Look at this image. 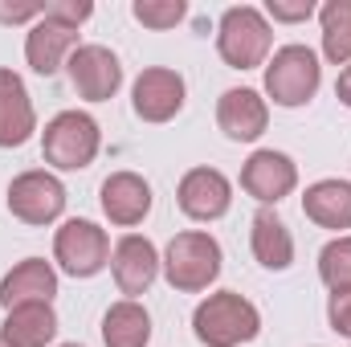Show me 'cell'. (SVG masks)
<instances>
[{"label":"cell","mask_w":351,"mask_h":347,"mask_svg":"<svg viewBox=\"0 0 351 347\" xmlns=\"http://www.w3.org/2000/svg\"><path fill=\"white\" fill-rule=\"evenodd\" d=\"M33 135V102L12 70H0V147H21Z\"/></svg>","instance_id":"obj_17"},{"label":"cell","mask_w":351,"mask_h":347,"mask_svg":"<svg viewBox=\"0 0 351 347\" xmlns=\"http://www.w3.org/2000/svg\"><path fill=\"white\" fill-rule=\"evenodd\" d=\"M58 294V274L45 265L41 258L21 261L12 274H4L0 282V302L4 311H16V307H33V302H49Z\"/></svg>","instance_id":"obj_12"},{"label":"cell","mask_w":351,"mask_h":347,"mask_svg":"<svg viewBox=\"0 0 351 347\" xmlns=\"http://www.w3.org/2000/svg\"><path fill=\"white\" fill-rule=\"evenodd\" d=\"M184 106V78L176 70H143L135 82V115L147 123H168Z\"/></svg>","instance_id":"obj_11"},{"label":"cell","mask_w":351,"mask_h":347,"mask_svg":"<svg viewBox=\"0 0 351 347\" xmlns=\"http://www.w3.org/2000/svg\"><path fill=\"white\" fill-rule=\"evenodd\" d=\"M335 94H339V102H348L351 106V66L339 74V82H335Z\"/></svg>","instance_id":"obj_29"},{"label":"cell","mask_w":351,"mask_h":347,"mask_svg":"<svg viewBox=\"0 0 351 347\" xmlns=\"http://www.w3.org/2000/svg\"><path fill=\"white\" fill-rule=\"evenodd\" d=\"M265 90L278 106H302L319 90V62L306 45H286L265 70Z\"/></svg>","instance_id":"obj_5"},{"label":"cell","mask_w":351,"mask_h":347,"mask_svg":"<svg viewBox=\"0 0 351 347\" xmlns=\"http://www.w3.org/2000/svg\"><path fill=\"white\" fill-rule=\"evenodd\" d=\"M102 339L106 347H147L152 339V319L139 302H114L102 319Z\"/></svg>","instance_id":"obj_20"},{"label":"cell","mask_w":351,"mask_h":347,"mask_svg":"<svg viewBox=\"0 0 351 347\" xmlns=\"http://www.w3.org/2000/svg\"><path fill=\"white\" fill-rule=\"evenodd\" d=\"M265 102L258 98V90H225L217 102V123L229 139H258L265 131Z\"/></svg>","instance_id":"obj_16"},{"label":"cell","mask_w":351,"mask_h":347,"mask_svg":"<svg viewBox=\"0 0 351 347\" xmlns=\"http://www.w3.org/2000/svg\"><path fill=\"white\" fill-rule=\"evenodd\" d=\"M58 331V319L49 311V302H33V307H16L8 311L4 327H0V339L8 347H45Z\"/></svg>","instance_id":"obj_18"},{"label":"cell","mask_w":351,"mask_h":347,"mask_svg":"<svg viewBox=\"0 0 351 347\" xmlns=\"http://www.w3.org/2000/svg\"><path fill=\"white\" fill-rule=\"evenodd\" d=\"M327 315H331V327H335V331L351 335V290H335V294H331Z\"/></svg>","instance_id":"obj_26"},{"label":"cell","mask_w":351,"mask_h":347,"mask_svg":"<svg viewBox=\"0 0 351 347\" xmlns=\"http://www.w3.org/2000/svg\"><path fill=\"white\" fill-rule=\"evenodd\" d=\"M294 164L282 156V152H258V156H250V164L241 168V188L250 192V196H258L262 204H274V200H282L290 188H294Z\"/></svg>","instance_id":"obj_13"},{"label":"cell","mask_w":351,"mask_h":347,"mask_svg":"<svg viewBox=\"0 0 351 347\" xmlns=\"http://www.w3.org/2000/svg\"><path fill=\"white\" fill-rule=\"evenodd\" d=\"M90 12H94L90 0H53V4H45V16H49V21H62V25H70V29H78Z\"/></svg>","instance_id":"obj_25"},{"label":"cell","mask_w":351,"mask_h":347,"mask_svg":"<svg viewBox=\"0 0 351 347\" xmlns=\"http://www.w3.org/2000/svg\"><path fill=\"white\" fill-rule=\"evenodd\" d=\"M66 347H78V344H66Z\"/></svg>","instance_id":"obj_31"},{"label":"cell","mask_w":351,"mask_h":347,"mask_svg":"<svg viewBox=\"0 0 351 347\" xmlns=\"http://www.w3.org/2000/svg\"><path fill=\"white\" fill-rule=\"evenodd\" d=\"M53 254H58V261H62L66 274L90 278V274H98V270L106 265L110 241H106V233H102L98 225H90V221H66V225L58 229Z\"/></svg>","instance_id":"obj_7"},{"label":"cell","mask_w":351,"mask_h":347,"mask_svg":"<svg viewBox=\"0 0 351 347\" xmlns=\"http://www.w3.org/2000/svg\"><path fill=\"white\" fill-rule=\"evenodd\" d=\"M110 265H114V282H119L123 294H143V290L156 282V274H160L156 246H152L147 237H123V241L114 246Z\"/></svg>","instance_id":"obj_14"},{"label":"cell","mask_w":351,"mask_h":347,"mask_svg":"<svg viewBox=\"0 0 351 347\" xmlns=\"http://www.w3.org/2000/svg\"><path fill=\"white\" fill-rule=\"evenodd\" d=\"M0 347H8V344H4V339H0Z\"/></svg>","instance_id":"obj_30"},{"label":"cell","mask_w":351,"mask_h":347,"mask_svg":"<svg viewBox=\"0 0 351 347\" xmlns=\"http://www.w3.org/2000/svg\"><path fill=\"white\" fill-rule=\"evenodd\" d=\"M192 327H196V339L208 347H237V344H250L262 327L254 302H245L241 294L233 290H221L213 294L208 302L196 307L192 315Z\"/></svg>","instance_id":"obj_1"},{"label":"cell","mask_w":351,"mask_h":347,"mask_svg":"<svg viewBox=\"0 0 351 347\" xmlns=\"http://www.w3.org/2000/svg\"><path fill=\"white\" fill-rule=\"evenodd\" d=\"M254 258L262 261L265 270H286L290 258H294V241H290L286 225L274 213L254 217Z\"/></svg>","instance_id":"obj_21"},{"label":"cell","mask_w":351,"mask_h":347,"mask_svg":"<svg viewBox=\"0 0 351 347\" xmlns=\"http://www.w3.org/2000/svg\"><path fill=\"white\" fill-rule=\"evenodd\" d=\"M323 53L331 62H351V0H331L323 8Z\"/></svg>","instance_id":"obj_22"},{"label":"cell","mask_w":351,"mask_h":347,"mask_svg":"<svg viewBox=\"0 0 351 347\" xmlns=\"http://www.w3.org/2000/svg\"><path fill=\"white\" fill-rule=\"evenodd\" d=\"M217 49L233 70H254L262 66L269 53V25L262 21L258 8H229L221 16V33H217Z\"/></svg>","instance_id":"obj_3"},{"label":"cell","mask_w":351,"mask_h":347,"mask_svg":"<svg viewBox=\"0 0 351 347\" xmlns=\"http://www.w3.org/2000/svg\"><path fill=\"white\" fill-rule=\"evenodd\" d=\"M229 180L217 168H196L180 180V208L192 221H217L229 213Z\"/></svg>","instance_id":"obj_9"},{"label":"cell","mask_w":351,"mask_h":347,"mask_svg":"<svg viewBox=\"0 0 351 347\" xmlns=\"http://www.w3.org/2000/svg\"><path fill=\"white\" fill-rule=\"evenodd\" d=\"M102 208L114 225H139L152 208V188L135 172H114L102 184Z\"/></svg>","instance_id":"obj_15"},{"label":"cell","mask_w":351,"mask_h":347,"mask_svg":"<svg viewBox=\"0 0 351 347\" xmlns=\"http://www.w3.org/2000/svg\"><path fill=\"white\" fill-rule=\"evenodd\" d=\"M8 208L12 217H21L25 225H45L53 217H62L66 208V188L49 172H25L8 184Z\"/></svg>","instance_id":"obj_6"},{"label":"cell","mask_w":351,"mask_h":347,"mask_svg":"<svg viewBox=\"0 0 351 347\" xmlns=\"http://www.w3.org/2000/svg\"><path fill=\"white\" fill-rule=\"evenodd\" d=\"M164 274L176 290H204L221 274V246L208 233H180L168 246Z\"/></svg>","instance_id":"obj_4"},{"label":"cell","mask_w":351,"mask_h":347,"mask_svg":"<svg viewBox=\"0 0 351 347\" xmlns=\"http://www.w3.org/2000/svg\"><path fill=\"white\" fill-rule=\"evenodd\" d=\"M74 45H78V29H70V25H62V21L41 16V21L29 29L25 58H29V66H33L37 74H45V78H49V74H58V70H62V62H70Z\"/></svg>","instance_id":"obj_10"},{"label":"cell","mask_w":351,"mask_h":347,"mask_svg":"<svg viewBox=\"0 0 351 347\" xmlns=\"http://www.w3.org/2000/svg\"><path fill=\"white\" fill-rule=\"evenodd\" d=\"M66 70H70L74 90H78L82 98H90V102L110 98V94L119 90V82H123L119 58H114L110 49H102V45H82V49H74L70 62H66Z\"/></svg>","instance_id":"obj_8"},{"label":"cell","mask_w":351,"mask_h":347,"mask_svg":"<svg viewBox=\"0 0 351 347\" xmlns=\"http://www.w3.org/2000/svg\"><path fill=\"white\" fill-rule=\"evenodd\" d=\"M319 274L331 290H351V237L331 241L323 254H319Z\"/></svg>","instance_id":"obj_23"},{"label":"cell","mask_w":351,"mask_h":347,"mask_svg":"<svg viewBox=\"0 0 351 347\" xmlns=\"http://www.w3.org/2000/svg\"><path fill=\"white\" fill-rule=\"evenodd\" d=\"M45 16V4H0V21H29Z\"/></svg>","instance_id":"obj_28"},{"label":"cell","mask_w":351,"mask_h":347,"mask_svg":"<svg viewBox=\"0 0 351 347\" xmlns=\"http://www.w3.org/2000/svg\"><path fill=\"white\" fill-rule=\"evenodd\" d=\"M41 152L53 168L62 172H78L86 168L90 160L98 156V123L82 115V110H66L58 115L49 127H45V139H41Z\"/></svg>","instance_id":"obj_2"},{"label":"cell","mask_w":351,"mask_h":347,"mask_svg":"<svg viewBox=\"0 0 351 347\" xmlns=\"http://www.w3.org/2000/svg\"><path fill=\"white\" fill-rule=\"evenodd\" d=\"M302 208L323 229H351V184H343V180H323V184L306 188Z\"/></svg>","instance_id":"obj_19"},{"label":"cell","mask_w":351,"mask_h":347,"mask_svg":"<svg viewBox=\"0 0 351 347\" xmlns=\"http://www.w3.org/2000/svg\"><path fill=\"white\" fill-rule=\"evenodd\" d=\"M315 12L311 0H269V16L274 21H306Z\"/></svg>","instance_id":"obj_27"},{"label":"cell","mask_w":351,"mask_h":347,"mask_svg":"<svg viewBox=\"0 0 351 347\" xmlns=\"http://www.w3.org/2000/svg\"><path fill=\"white\" fill-rule=\"evenodd\" d=\"M135 21L139 25H152V29H172L176 21L188 12L184 0H135Z\"/></svg>","instance_id":"obj_24"}]
</instances>
